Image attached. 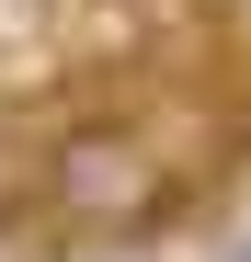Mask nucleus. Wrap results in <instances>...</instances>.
<instances>
[{
    "instance_id": "3",
    "label": "nucleus",
    "mask_w": 251,
    "mask_h": 262,
    "mask_svg": "<svg viewBox=\"0 0 251 262\" xmlns=\"http://www.w3.org/2000/svg\"><path fill=\"white\" fill-rule=\"evenodd\" d=\"M80 262H114V251H80Z\"/></svg>"
},
{
    "instance_id": "2",
    "label": "nucleus",
    "mask_w": 251,
    "mask_h": 262,
    "mask_svg": "<svg viewBox=\"0 0 251 262\" xmlns=\"http://www.w3.org/2000/svg\"><path fill=\"white\" fill-rule=\"evenodd\" d=\"M217 262H251V239H240V251H217Z\"/></svg>"
},
{
    "instance_id": "1",
    "label": "nucleus",
    "mask_w": 251,
    "mask_h": 262,
    "mask_svg": "<svg viewBox=\"0 0 251 262\" xmlns=\"http://www.w3.org/2000/svg\"><path fill=\"white\" fill-rule=\"evenodd\" d=\"M172 205H183L172 148H160L149 125H126V114L69 125V137H46V160H34V216L69 228V239H137Z\"/></svg>"
}]
</instances>
